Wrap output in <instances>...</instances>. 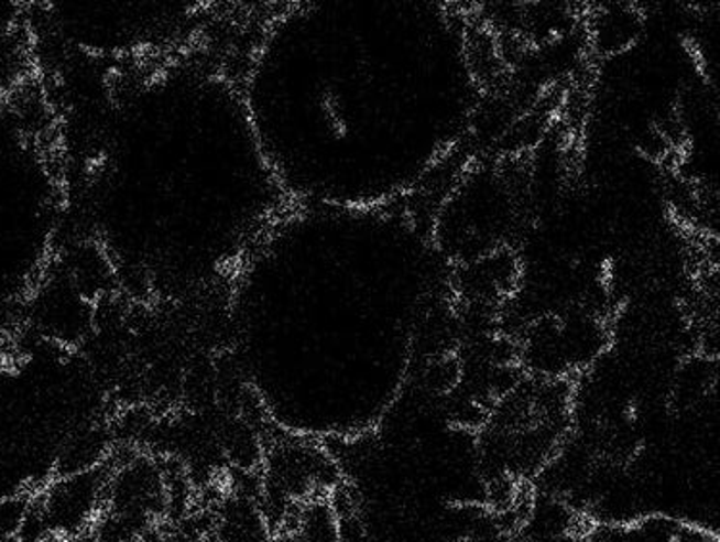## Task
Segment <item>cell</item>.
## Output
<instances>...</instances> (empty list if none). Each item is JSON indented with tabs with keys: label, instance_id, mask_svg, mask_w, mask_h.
Masks as SVG:
<instances>
[{
	"label": "cell",
	"instance_id": "1",
	"mask_svg": "<svg viewBox=\"0 0 720 542\" xmlns=\"http://www.w3.org/2000/svg\"><path fill=\"white\" fill-rule=\"evenodd\" d=\"M98 181V226L118 264L156 286L237 270L281 193L242 90L181 68L120 110Z\"/></svg>",
	"mask_w": 720,
	"mask_h": 542
},
{
	"label": "cell",
	"instance_id": "2",
	"mask_svg": "<svg viewBox=\"0 0 720 542\" xmlns=\"http://www.w3.org/2000/svg\"><path fill=\"white\" fill-rule=\"evenodd\" d=\"M105 475H64L46 487L37 502L53 536H77L92 528L105 506Z\"/></svg>",
	"mask_w": 720,
	"mask_h": 542
},
{
	"label": "cell",
	"instance_id": "3",
	"mask_svg": "<svg viewBox=\"0 0 720 542\" xmlns=\"http://www.w3.org/2000/svg\"><path fill=\"white\" fill-rule=\"evenodd\" d=\"M216 531V542H271L273 539L262 506L247 492H234L223 502Z\"/></svg>",
	"mask_w": 720,
	"mask_h": 542
},
{
	"label": "cell",
	"instance_id": "4",
	"mask_svg": "<svg viewBox=\"0 0 720 542\" xmlns=\"http://www.w3.org/2000/svg\"><path fill=\"white\" fill-rule=\"evenodd\" d=\"M293 533L298 542H340L338 518L330 502L321 498L304 502Z\"/></svg>",
	"mask_w": 720,
	"mask_h": 542
},
{
	"label": "cell",
	"instance_id": "5",
	"mask_svg": "<svg viewBox=\"0 0 720 542\" xmlns=\"http://www.w3.org/2000/svg\"><path fill=\"white\" fill-rule=\"evenodd\" d=\"M670 542H717L714 536L709 535L706 529L691 528V525H683L676 528L673 533Z\"/></svg>",
	"mask_w": 720,
	"mask_h": 542
}]
</instances>
